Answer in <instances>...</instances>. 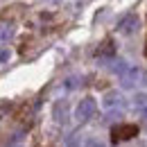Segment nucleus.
Masks as SVG:
<instances>
[{
  "label": "nucleus",
  "mask_w": 147,
  "mask_h": 147,
  "mask_svg": "<svg viewBox=\"0 0 147 147\" xmlns=\"http://www.w3.org/2000/svg\"><path fill=\"white\" fill-rule=\"evenodd\" d=\"M102 107L104 111H113V109H120V107H125V95L118 91H107L102 95Z\"/></svg>",
  "instance_id": "f03ea898"
},
{
  "label": "nucleus",
  "mask_w": 147,
  "mask_h": 147,
  "mask_svg": "<svg viewBox=\"0 0 147 147\" xmlns=\"http://www.w3.org/2000/svg\"><path fill=\"white\" fill-rule=\"evenodd\" d=\"M16 147H20V145H16Z\"/></svg>",
  "instance_id": "2eb2a0df"
},
{
  "label": "nucleus",
  "mask_w": 147,
  "mask_h": 147,
  "mask_svg": "<svg viewBox=\"0 0 147 147\" xmlns=\"http://www.w3.org/2000/svg\"><path fill=\"white\" fill-rule=\"evenodd\" d=\"M52 118L57 120V125H68V104H66V100L55 104V109H52Z\"/></svg>",
  "instance_id": "423d86ee"
},
{
  "label": "nucleus",
  "mask_w": 147,
  "mask_h": 147,
  "mask_svg": "<svg viewBox=\"0 0 147 147\" xmlns=\"http://www.w3.org/2000/svg\"><path fill=\"white\" fill-rule=\"evenodd\" d=\"M138 77H140V68H138V66H129L127 70H125V75H120L122 88H134L136 82H138Z\"/></svg>",
  "instance_id": "39448f33"
},
{
  "label": "nucleus",
  "mask_w": 147,
  "mask_h": 147,
  "mask_svg": "<svg viewBox=\"0 0 147 147\" xmlns=\"http://www.w3.org/2000/svg\"><path fill=\"white\" fill-rule=\"evenodd\" d=\"M134 109L140 111L143 115L147 113V93H136V97H134Z\"/></svg>",
  "instance_id": "0eeeda50"
},
{
  "label": "nucleus",
  "mask_w": 147,
  "mask_h": 147,
  "mask_svg": "<svg viewBox=\"0 0 147 147\" xmlns=\"http://www.w3.org/2000/svg\"><path fill=\"white\" fill-rule=\"evenodd\" d=\"M145 118H147V113H145Z\"/></svg>",
  "instance_id": "4468645a"
},
{
  "label": "nucleus",
  "mask_w": 147,
  "mask_h": 147,
  "mask_svg": "<svg viewBox=\"0 0 147 147\" xmlns=\"http://www.w3.org/2000/svg\"><path fill=\"white\" fill-rule=\"evenodd\" d=\"M9 59H11V50L2 48V50H0V63H5V61H9Z\"/></svg>",
  "instance_id": "9b49d317"
},
{
  "label": "nucleus",
  "mask_w": 147,
  "mask_h": 147,
  "mask_svg": "<svg viewBox=\"0 0 147 147\" xmlns=\"http://www.w3.org/2000/svg\"><path fill=\"white\" fill-rule=\"evenodd\" d=\"M84 147H107V145H104L100 138H88V140L84 143Z\"/></svg>",
  "instance_id": "9d476101"
},
{
  "label": "nucleus",
  "mask_w": 147,
  "mask_h": 147,
  "mask_svg": "<svg viewBox=\"0 0 147 147\" xmlns=\"http://www.w3.org/2000/svg\"><path fill=\"white\" fill-rule=\"evenodd\" d=\"M145 55H147V48H145Z\"/></svg>",
  "instance_id": "ddd939ff"
},
{
  "label": "nucleus",
  "mask_w": 147,
  "mask_h": 147,
  "mask_svg": "<svg viewBox=\"0 0 147 147\" xmlns=\"http://www.w3.org/2000/svg\"><path fill=\"white\" fill-rule=\"evenodd\" d=\"M145 84H147V75H145Z\"/></svg>",
  "instance_id": "f8f14e48"
},
{
  "label": "nucleus",
  "mask_w": 147,
  "mask_h": 147,
  "mask_svg": "<svg viewBox=\"0 0 147 147\" xmlns=\"http://www.w3.org/2000/svg\"><path fill=\"white\" fill-rule=\"evenodd\" d=\"M95 111H97V102L93 100V97H84V100H79V104L75 107V120L77 122H86V120H91L93 115H95Z\"/></svg>",
  "instance_id": "f257e3e1"
},
{
  "label": "nucleus",
  "mask_w": 147,
  "mask_h": 147,
  "mask_svg": "<svg viewBox=\"0 0 147 147\" xmlns=\"http://www.w3.org/2000/svg\"><path fill=\"white\" fill-rule=\"evenodd\" d=\"M14 34V25L11 23H5V20H0V43H5V41H9Z\"/></svg>",
  "instance_id": "6e6552de"
},
{
  "label": "nucleus",
  "mask_w": 147,
  "mask_h": 147,
  "mask_svg": "<svg viewBox=\"0 0 147 147\" xmlns=\"http://www.w3.org/2000/svg\"><path fill=\"white\" fill-rule=\"evenodd\" d=\"M111 134H113V140H129V138L138 136V127H136V125L120 122V125H115V127L111 129Z\"/></svg>",
  "instance_id": "7ed1b4c3"
},
{
  "label": "nucleus",
  "mask_w": 147,
  "mask_h": 147,
  "mask_svg": "<svg viewBox=\"0 0 147 147\" xmlns=\"http://www.w3.org/2000/svg\"><path fill=\"white\" fill-rule=\"evenodd\" d=\"M138 27H140V20H138V16L136 14H129V16H125V18L120 20V25H118V30H120V34H136L138 32Z\"/></svg>",
  "instance_id": "20e7f679"
},
{
  "label": "nucleus",
  "mask_w": 147,
  "mask_h": 147,
  "mask_svg": "<svg viewBox=\"0 0 147 147\" xmlns=\"http://www.w3.org/2000/svg\"><path fill=\"white\" fill-rule=\"evenodd\" d=\"M61 88H63V91H73V88H77V77H68L66 84H63Z\"/></svg>",
  "instance_id": "1a4fd4ad"
}]
</instances>
